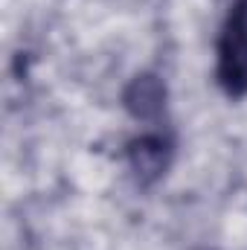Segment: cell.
I'll list each match as a JSON object with an SVG mask.
<instances>
[{
  "mask_svg": "<svg viewBox=\"0 0 247 250\" xmlns=\"http://www.w3.org/2000/svg\"><path fill=\"white\" fill-rule=\"evenodd\" d=\"M215 82L230 99L247 96V0H233L215 44Z\"/></svg>",
  "mask_w": 247,
  "mask_h": 250,
  "instance_id": "6da1fadb",
  "label": "cell"
},
{
  "mask_svg": "<svg viewBox=\"0 0 247 250\" xmlns=\"http://www.w3.org/2000/svg\"><path fill=\"white\" fill-rule=\"evenodd\" d=\"M172 160H175V137L166 128L145 131L125 143V163L140 187L157 184L172 169Z\"/></svg>",
  "mask_w": 247,
  "mask_h": 250,
  "instance_id": "7a4b0ae2",
  "label": "cell"
},
{
  "mask_svg": "<svg viewBox=\"0 0 247 250\" xmlns=\"http://www.w3.org/2000/svg\"><path fill=\"white\" fill-rule=\"evenodd\" d=\"M123 105L140 123H160L166 114V82L157 73H137L125 84Z\"/></svg>",
  "mask_w": 247,
  "mask_h": 250,
  "instance_id": "3957f363",
  "label": "cell"
}]
</instances>
